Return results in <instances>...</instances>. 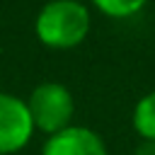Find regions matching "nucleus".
<instances>
[{
  "label": "nucleus",
  "mask_w": 155,
  "mask_h": 155,
  "mask_svg": "<svg viewBox=\"0 0 155 155\" xmlns=\"http://www.w3.org/2000/svg\"><path fill=\"white\" fill-rule=\"evenodd\" d=\"M27 109L31 114L34 128L53 136L73 126L70 121L75 116V99L70 90L61 82H39L27 99Z\"/></svg>",
  "instance_id": "obj_2"
},
{
  "label": "nucleus",
  "mask_w": 155,
  "mask_h": 155,
  "mask_svg": "<svg viewBox=\"0 0 155 155\" xmlns=\"http://www.w3.org/2000/svg\"><path fill=\"white\" fill-rule=\"evenodd\" d=\"M34 131L27 102L10 92H0V155L19 153L31 140Z\"/></svg>",
  "instance_id": "obj_3"
},
{
  "label": "nucleus",
  "mask_w": 155,
  "mask_h": 155,
  "mask_svg": "<svg viewBox=\"0 0 155 155\" xmlns=\"http://www.w3.org/2000/svg\"><path fill=\"white\" fill-rule=\"evenodd\" d=\"M133 155H155V140H140Z\"/></svg>",
  "instance_id": "obj_7"
},
{
  "label": "nucleus",
  "mask_w": 155,
  "mask_h": 155,
  "mask_svg": "<svg viewBox=\"0 0 155 155\" xmlns=\"http://www.w3.org/2000/svg\"><path fill=\"white\" fill-rule=\"evenodd\" d=\"M41 155H107L102 136L87 126H68L46 138Z\"/></svg>",
  "instance_id": "obj_4"
},
{
  "label": "nucleus",
  "mask_w": 155,
  "mask_h": 155,
  "mask_svg": "<svg viewBox=\"0 0 155 155\" xmlns=\"http://www.w3.org/2000/svg\"><path fill=\"white\" fill-rule=\"evenodd\" d=\"M90 10L78 0H48L36 19H34V34L36 39L48 48H75L80 46L90 34Z\"/></svg>",
  "instance_id": "obj_1"
},
{
  "label": "nucleus",
  "mask_w": 155,
  "mask_h": 155,
  "mask_svg": "<svg viewBox=\"0 0 155 155\" xmlns=\"http://www.w3.org/2000/svg\"><path fill=\"white\" fill-rule=\"evenodd\" d=\"M133 128L143 140H155V90L143 94L133 107Z\"/></svg>",
  "instance_id": "obj_5"
},
{
  "label": "nucleus",
  "mask_w": 155,
  "mask_h": 155,
  "mask_svg": "<svg viewBox=\"0 0 155 155\" xmlns=\"http://www.w3.org/2000/svg\"><path fill=\"white\" fill-rule=\"evenodd\" d=\"M145 2L148 0H92V5L102 15L114 17V19H126V17L138 15L145 7Z\"/></svg>",
  "instance_id": "obj_6"
}]
</instances>
